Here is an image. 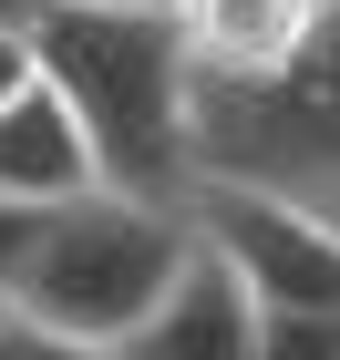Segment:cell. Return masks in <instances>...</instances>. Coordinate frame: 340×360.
<instances>
[{
  "label": "cell",
  "instance_id": "10",
  "mask_svg": "<svg viewBox=\"0 0 340 360\" xmlns=\"http://www.w3.org/2000/svg\"><path fill=\"white\" fill-rule=\"evenodd\" d=\"M31 83H42V41H31V21H0V103H21Z\"/></svg>",
  "mask_w": 340,
  "mask_h": 360
},
{
  "label": "cell",
  "instance_id": "2",
  "mask_svg": "<svg viewBox=\"0 0 340 360\" xmlns=\"http://www.w3.org/2000/svg\"><path fill=\"white\" fill-rule=\"evenodd\" d=\"M196 257V226L186 206H144V195H83L62 217L31 226L21 288H11V319L62 340H93V350H124V340L165 309V288Z\"/></svg>",
  "mask_w": 340,
  "mask_h": 360
},
{
  "label": "cell",
  "instance_id": "13",
  "mask_svg": "<svg viewBox=\"0 0 340 360\" xmlns=\"http://www.w3.org/2000/svg\"><path fill=\"white\" fill-rule=\"evenodd\" d=\"M144 11H175V0H144Z\"/></svg>",
  "mask_w": 340,
  "mask_h": 360
},
{
  "label": "cell",
  "instance_id": "14",
  "mask_svg": "<svg viewBox=\"0 0 340 360\" xmlns=\"http://www.w3.org/2000/svg\"><path fill=\"white\" fill-rule=\"evenodd\" d=\"M31 11H42V0H31Z\"/></svg>",
  "mask_w": 340,
  "mask_h": 360
},
{
  "label": "cell",
  "instance_id": "9",
  "mask_svg": "<svg viewBox=\"0 0 340 360\" xmlns=\"http://www.w3.org/2000/svg\"><path fill=\"white\" fill-rule=\"evenodd\" d=\"M0 360H124V350H93V340H62V330H31L0 309Z\"/></svg>",
  "mask_w": 340,
  "mask_h": 360
},
{
  "label": "cell",
  "instance_id": "6",
  "mask_svg": "<svg viewBox=\"0 0 340 360\" xmlns=\"http://www.w3.org/2000/svg\"><path fill=\"white\" fill-rule=\"evenodd\" d=\"M83 195H103V175H93V144L73 124V103L52 83H31L21 103H0V206L11 217H62Z\"/></svg>",
  "mask_w": 340,
  "mask_h": 360
},
{
  "label": "cell",
  "instance_id": "7",
  "mask_svg": "<svg viewBox=\"0 0 340 360\" xmlns=\"http://www.w3.org/2000/svg\"><path fill=\"white\" fill-rule=\"evenodd\" d=\"M124 360H258V299L196 248L186 278L165 288V309L124 340Z\"/></svg>",
  "mask_w": 340,
  "mask_h": 360
},
{
  "label": "cell",
  "instance_id": "3",
  "mask_svg": "<svg viewBox=\"0 0 340 360\" xmlns=\"http://www.w3.org/2000/svg\"><path fill=\"white\" fill-rule=\"evenodd\" d=\"M196 186H258L340 217V0L279 83H196Z\"/></svg>",
  "mask_w": 340,
  "mask_h": 360
},
{
  "label": "cell",
  "instance_id": "4",
  "mask_svg": "<svg viewBox=\"0 0 340 360\" xmlns=\"http://www.w3.org/2000/svg\"><path fill=\"white\" fill-rule=\"evenodd\" d=\"M186 226L258 299V319H279V309H340V217H320L299 195H258V186H196L186 195Z\"/></svg>",
  "mask_w": 340,
  "mask_h": 360
},
{
  "label": "cell",
  "instance_id": "1",
  "mask_svg": "<svg viewBox=\"0 0 340 360\" xmlns=\"http://www.w3.org/2000/svg\"><path fill=\"white\" fill-rule=\"evenodd\" d=\"M42 83L73 103L103 195L186 206L196 195V62L175 11L144 0H42L31 11Z\"/></svg>",
  "mask_w": 340,
  "mask_h": 360
},
{
  "label": "cell",
  "instance_id": "5",
  "mask_svg": "<svg viewBox=\"0 0 340 360\" xmlns=\"http://www.w3.org/2000/svg\"><path fill=\"white\" fill-rule=\"evenodd\" d=\"M175 31H186V62H196V83H279L289 62L310 52L320 31V0H175Z\"/></svg>",
  "mask_w": 340,
  "mask_h": 360
},
{
  "label": "cell",
  "instance_id": "12",
  "mask_svg": "<svg viewBox=\"0 0 340 360\" xmlns=\"http://www.w3.org/2000/svg\"><path fill=\"white\" fill-rule=\"evenodd\" d=\"M0 21H31V0H0Z\"/></svg>",
  "mask_w": 340,
  "mask_h": 360
},
{
  "label": "cell",
  "instance_id": "8",
  "mask_svg": "<svg viewBox=\"0 0 340 360\" xmlns=\"http://www.w3.org/2000/svg\"><path fill=\"white\" fill-rule=\"evenodd\" d=\"M258 360H340V309H279V319H258Z\"/></svg>",
  "mask_w": 340,
  "mask_h": 360
},
{
  "label": "cell",
  "instance_id": "11",
  "mask_svg": "<svg viewBox=\"0 0 340 360\" xmlns=\"http://www.w3.org/2000/svg\"><path fill=\"white\" fill-rule=\"evenodd\" d=\"M31 226H42V217H11V206H0V309H11V288H21V257H31Z\"/></svg>",
  "mask_w": 340,
  "mask_h": 360
}]
</instances>
